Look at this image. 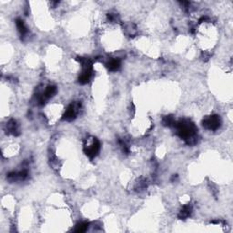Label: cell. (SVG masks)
Returning a JSON list of instances; mask_svg holds the SVG:
<instances>
[{"mask_svg":"<svg viewBox=\"0 0 233 233\" xmlns=\"http://www.w3.org/2000/svg\"><path fill=\"white\" fill-rule=\"evenodd\" d=\"M120 66V61L119 59H111L109 64H108V67L109 70L111 71H117Z\"/></svg>","mask_w":233,"mask_h":233,"instance_id":"8992f818","label":"cell"},{"mask_svg":"<svg viewBox=\"0 0 233 233\" xmlns=\"http://www.w3.org/2000/svg\"><path fill=\"white\" fill-rule=\"evenodd\" d=\"M88 228V223L87 222H82V223L78 224L76 229H75V231L76 232H85Z\"/></svg>","mask_w":233,"mask_h":233,"instance_id":"52a82bcc","label":"cell"},{"mask_svg":"<svg viewBox=\"0 0 233 233\" xmlns=\"http://www.w3.org/2000/svg\"><path fill=\"white\" fill-rule=\"evenodd\" d=\"M79 108V104H71L65 113V116H64V119L67 120V121H71L73 120L75 118H76V115H77V109Z\"/></svg>","mask_w":233,"mask_h":233,"instance_id":"3957f363","label":"cell"},{"mask_svg":"<svg viewBox=\"0 0 233 233\" xmlns=\"http://www.w3.org/2000/svg\"><path fill=\"white\" fill-rule=\"evenodd\" d=\"M99 149H100V144L98 140L93 139L90 143H87V145L85 146V153L89 158H94L99 151Z\"/></svg>","mask_w":233,"mask_h":233,"instance_id":"6da1fadb","label":"cell"},{"mask_svg":"<svg viewBox=\"0 0 233 233\" xmlns=\"http://www.w3.org/2000/svg\"><path fill=\"white\" fill-rule=\"evenodd\" d=\"M191 213V208L189 206H184L183 209H181V211L179 212L178 214V218L181 219V220H185L186 218H188Z\"/></svg>","mask_w":233,"mask_h":233,"instance_id":"5b68a950","label":"cell"},{"mask_svg":"<svg viewBox=\"0 0 233 233\" xmlns=\"http://www.w3.org/2000/svg\"><path fill=\"white\" fill-rule=\"evenodd\" d=\"M16 24H17V27H18V29H19V31L20 32L21 36H23V37H24V36L28 33V29H27V28H26V26H25L24 22H23L21 19H17Z\"/></svg>","mask_w":233,"mask_h":233,"instance_id":"277c9868","label":"cell"},{"mask_svg":"<svg viewBox=\"0 0 233 233\" xmlns=\"http://www.w3.org/2000/svg\"><path fill=\"white\" fill-rule=\"evenodd\" d=\"M220 119L219 116H217V115L210 116V117L207 118L203 121V126L206 129L210 130H217L220 127Z\"/></svg>","mask_w":233,"mask_h":233,"instance_id":"7a4b0ae2","label":"cell"}]
</instances>
